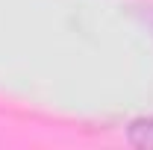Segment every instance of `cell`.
Instances as JSON below:
<instances>
[{
	"label": "cell",
	"instance_id": "cell-1",
	"mask_svg": "<svg viewBox=\"0 0 153 150\" xmlns=\"http://www.w3.org/2000/svg\"><path fill=\"white\" fill-rule=\"evenodd\" d=\"M127 141L133 147L153 150V118H135L127 127Z\"/></svg>",
	"mask_w": 153,
	"mask_h": 150
}]
</instances>
